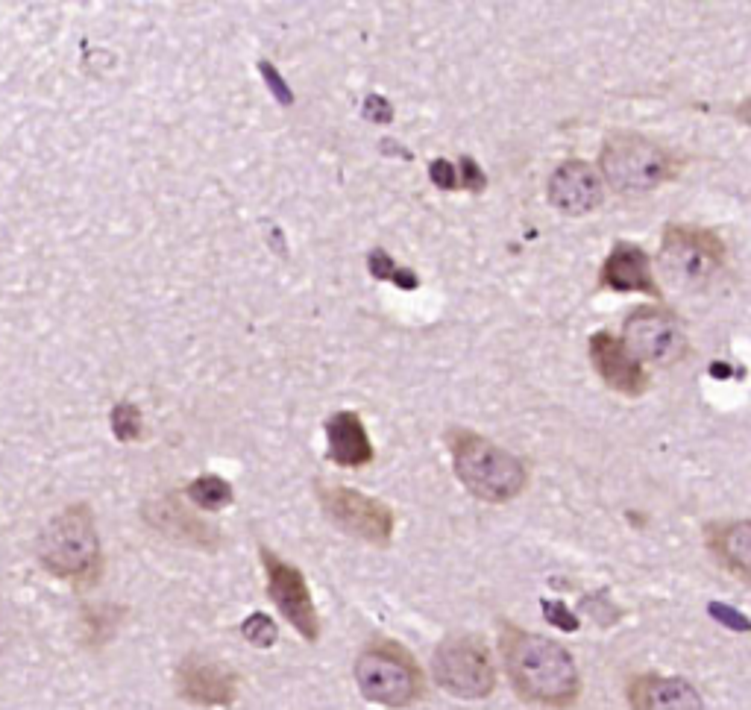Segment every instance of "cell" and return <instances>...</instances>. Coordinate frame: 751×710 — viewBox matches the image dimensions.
Here are the masks:
<instances>
[{
  "mask_svg": "<svg viewBox=\"0 0 751 710\" xmlns=\"http://www.w3.org/2000/svg\"><path fill=\"white\" fill-rule=\"evenodd\" d=\"M188 499L203 508V511H218V508H226L232 502V488L229 482H223L218 476H203V479H194L188 485Z\"/></svg>",
  "mask_w": 751,
  "mask_h": 710,
  "instance_id": "cell-19",
  "label": "cell"
},
{
  "mask_svg": "<svg viewBox=\"0 0 751 710\" xmlns=\"http://www.w3.org/2000/svg\"><path fill=\"white\" fill-rule=\"evenodd\" d=\"M432 672L438 687L455 699H487L496 690V666L473 634H452L435 649Z\"/></svg>",
  "mask_w": 751,
  "mask_h": 710,
  "instance_id": "cell-7",
  "label": "cell"
},
{
  "mask_svg": "<svg viewBox=\"0 0 751 710\" xmlns=\"http://www.w3.org/2000/svg\"><path fill=\"white\" fill-rule=\"evenodd\" d=\"M370 270H373V276H379V279H394L402 288H414V285H417V276L408 273V270H399V267L391 262V256H385L382 250H376V253L370 256Z\"/></svg>",
  "mask_w": 751,
  "mask_h": 710,
  "instance_id": "cell-21",
  "label": "cell"
},
{
  "mask_svg": "<svg viewBox=\"0 0 751 710\" xmlns=\"http://www.w3.org/2000/svg\"><path fill=\"white\" fill-rule=\"evenodd\" d=\"M590 361L602 382L625 397H640L649 388V373L640 358L628 353V347L611 332H596L590 338Z\"/></svg>",
  "mask_w": 751,
  "mask_h": 710,
  "instance_id": "cell-13",
  "label": "cell"
},
{
  "mask_svg": "<svg viewBox=\"0 0 751 710\" xmlns=\"http://www.w3.org/2000/svg\"><path fill=\"white\" fill-rule=\"evenodd\" d=\"M39 561L50 576L74 581V584H91L103 555H100V534L94 526V514L89 505H68L62 514H56L39 534Z\"/></svg>",
  "mask_w": 751,
  "mask_h": 710,
  "instance_id": "cell-3",
  "label": "cell"
},
{
  "mask_svg": "<svg viewBox=\"0 0 751 710\" xmlns=\"http://www.w3.org/2000/svg\"><path fill=\"white\" fill-rule=\"evenodd\" d=\"M320 502L326 517L341 529L370 546H388L394 537V511L353 488H320Z\"/></svg>",
  "mask_w": 751,
  "mask_h": 710,
  "instance_id": "cell-9",
  "label": "cell"
},
{
  "mask_svg": "<svg viewBox=\"0 0 751 710\" xmlns=\"http://www.w3.org/2000/svg\"><path fill=\"white\" fill-rule=\"evenodd\" d=\"M549 203L564 215H587L602 203V177L593 165L570 159L549 179Z\"/></svg>",
  "mask_w": 751,
  "mask_h": 710,
  "instance_id": "cell-16",
  "label": "cell"
},
{
  "mask_svg": "<svg viewBox=\"0 0 751 710\" xmlns=\"http://www.w3.org/2000/svg\"><path fill=\"white\" fill-rule=\"evenodd\" d=\"M710 555L737 578L751 584V520L710 523L705 529Z\"/></svg>",
  "mask_w": 751,
  "mask_h": 710,
  "instance_id": "cell-17",
  "label": "cell"
},
{
  "mask_svg": "<svg viewBox=\"0 0 751 710\" xmlns=\"http://www.w3.org/2000/svg\"><path fill=\"white\" fill-rule=\"evenodd\" d=\"M355 684L367 702L394 710L420 702L426 693L423 669L414 655L394 640H376L358 655Z\"/></svg>",
  "mask_w": 751,
  "mask_h": 710,
  "instance_id": "cell-4",
  "label": "cell"
},
{
  "mask_svg": "<svg viewBox=\"0 0 751 710\" xmlns=\"http://www.w3.org/2000/svg\"><path fill=\"white\" fill-rule=\"evenodd\" d=\"M326 438H329V461L341 467H361L373 461V446L367 438V429L355 411H338L326 423Z\"/></svg>",
  "mask_w": 751,
  "mask_h": 710,
  "instance_id": "cell-18",
  "label": "cell"
},
{
  "mask_svg": "<svg viewBox=\"0 0 751 710\" xmlns=\"http://www.w3.org/2000/svg\"><path fill=\"white\" fill-rule=\"evenodd\" d=\"M112 432L121 438V441H133L141 435V411L130 405V402H121L115 411H112Z\"/></svg>",
  "mask_w": 751,
  "mask_h": 710,
  "instance_id": "cell-20",
  "label": "cell"
},
{
  "mask_svg": "<svg viewBox=\"0 0 751 710\" xmlns=\"http://www.w3.org/2000/svg\"><path fill=\"white\" fill-rule=\"evenodd\" d=\"M499 652L514 693L543 708H573L581 696V675L573 655L543 634L526 631L514 622L499 625Z\"/></svg>",
  "mask_w": 751,
  "mask_h": 710,
  "instance_id": "cell-1",
  "label": "cell"
},
{
  "mask_svg": "<svg viewBox=\"0 0 751 710\" xmlns=\"http://www.w3.org/2000/svg\"><path fill=\"white\" fill-rule=\"evenodd\" d=\"M625 699L631 710H705L702 693L690 681L658 672L634 675L625 687Z\"/></svg>",
  "mask_w": 751,
  "mask_h": 710,
  "instance_id": "cell-15",
  "label": "cell"
},
{
  "mask_svg": "<svg viewBox=\"0 0 751 710\" xmlns=\"http://www.w3.org/2000/svg\"><path fill=\"white\" fill-rule=\"evenodd\" d=\"M461 171H464V179H461V188H467V191H473V194H479L482 188H485V174L479 171V165L473 162V159H461Z\"/></svg>",
  "mask_w": 751,
  "mask_h": 710,
  "instance_id": "cell-24",
  "label": "cell"
},
{
  "mask_svg": "<svg viewBox=\"0 0 751 710\" xmlns=\"http://www.w3.org/2000/svg\"><path fill=\"white\" fill-rule=\"evenodd\" d=\"M622 344L646 364L669 367L687 355V335L678 317L663 306H640L622 326Z\"/></svg>",
  "mask_w": 751,
  "mask_h": 710,
  "instance_id": "cell-8",
  "label": "cell"
},
{
  "mask_svg": "<svg viewBox=\"0 0 751 710\" xmlns=\"http://www.w3.org/2000/svg\"><path fill=\"white\" fill-rule=\"evenodd\" d=\"M177 693L197 708H226L238 696V675L206 655H188L177 666Z\"/></svg>",
  "mask_w": 751,
  "mask_h": 710,
  "instance_id": "cell-11",
  "label": "cell"
},
{
  "mask_svg": "<svg viewBox=\"0 0 751 710\" xmlns=\"http://www.w3.org/2000/svg\"><path fill=\"white\" fill-rule=\"evenodd\" d=\"M737 118L746 124V127H751V97L749 100H743L740 106H737Z\"/></svg>",
  "mask_w": 751,
  "mask_h": 710,
  "instance_id": "cell-28",
  "label": "cell"
},
{
  "mask_svg": "<svg viewBox=\"0 0 751 710\" xmlns=\"http://www.w3.org/2000/svg\"><path fill=\"white\" fill-rule=\"evenodd\" d=\"M364 115L367 118H376V121H391V103H385L382 97H370L367 106H364Z\"/></svg>",
  "mask_w": 751,
  "mask_h": 710,
  "instance_id": "cell-26",
  "label": "cell"
},
{
  "mask_svg": "<svg viewBox=\"0 0 751 710\" xmlns=\"http://www.w3.org/2000/svg\"><path fill=\"white\" fill-rule=\"evenodd\" d=\"M144 520H147V526H153L156 532L165 534L174 543H182V546L209 549V552L221 546L218 526L209 523V520H203L200 514H194L174 493L150 499L144 505Z\"/></svg>",
  "mask_w": 751,
  "mask_h": 710,
  "instance_id": "cell-12",
  "label": "cell"
},
{
  "mask_svg": "<svg viewBox=\"0 0 751 710\" xmlns=\"http://www.w3.org/2000/svg\"><path fill=\"white\" fill-rule=\"evenodd\" d=\"M446 444L461 485L482 502H511L529 485L526 464L470 429H449Z\"/></svg>",
  "mask_w": 751,
  "mask_h": 710,
  "instance_id": "cell-2",
  "label": "cell"
},
{
  "mask_svg": "<svg viewBox=\"0 0 751 710\" xmlns=\"http://www.w3.org/2000/svg\"><path fill=\"white\" fill-rule=\"evenodd\" d=\"M262 564H265L267 593H270L273 605L309 643H314L320 637V620H317V608L311 602L306 576L294 564H288L276 552H270L267 546H262Z\"/></svg>",
  "mask_w": 751,
  "mask_h": 710,
  "instance_id": "cell-10",
  "label": "cell"
},
{
  "mask_svg": "<svg viewBox=\"0 0 751 710\" xmlns=\"http://www.w3.org/2000/svg\"><path fill=\"white\" fill-rule=\"evenodd\" d=\"M599 288H611L617 294H649L661 300V285L655 279L652 259L640 244L619 241L599 270Z\"/></svg>",
  "mask_w": 751,
  "mask_h": 710,
  "instance_id": "cell-14",
  "label": "cell"
},
{
  "mask_svg": "<svg viewBox=\"0 0 751 710\" xmlns=\"http://www.w3.org/2000/svg\"><path fill=\"white\" fill-rule=\"evenodd\" d=\"M432 182H435L438 188H446V191L461 188V179H458V174H455L452 162H446V159L432 162Z\"/></svg>",
  "mask_w": 751,
  "mask_h": 710,
  "instance_id": "cell-23",
  "label": "cell"
},
{
  "mask_svg": "<svg viewBox=\"0 0 751 710\" xmlns=\"http://www.w3.org/2000/svg\"><path fill=\"white\" fill-rule=\"evenodd\" d=\"M543 608H546L549 622H555L558 628H567V631H575V628H578V620H575L573 614H570L561 602H546Z\"/></svg>",
  "mask_w": 751,
  "mask_h": 710,
  "instance_id": "cell-25",
  "label": "cell"
},
{
  "mask_svg": "<svg viewBox=\"0 0 751 710\" xmlns=\"http://www.w3.org/2000/svg\"><path fill=\"white\" fill-rule=\"evenodd\" d=\"M658 265L672 285L699 291L725 265V241L713 229L669 223L663 229Z\"/></svg>",
  "mask_w": 751,
  "mask_h": 710,
  "instance_id": "cell-6",
  "label": "cell"
},
{
  "mask_svg": "<svg viewBox=\"0 0 751 710\" xmlns=\"http://www.w3.org/2000/svg\"><path fill=\"white\" fill-rule=\"evenodd\" d=\"M710 611L719 617V620L725 622V625H734V628H751V622L746 617H740L737 611H731V608H722V605H710Z\"/></svg>",
  "mask_w": 751,
  "mask_h": 710,
  "instance_id": "cell-27",
  "label": "cell"
},
{
  "mask_svg": "<svg viewBox=\"0 0 751 710\" xmlns=\"http://www.w3.org/2000/svg\"><path fill=\"white\" fill-rule=\"evenodd\" d=\"M241 631H244V637H247L253 646H259V649H267V646L276 643V625H273V620H270L267 614H253L250 620L241 625Z\"/></svg>",
  "mask_w": 751,
  "mask_h": 710,
  "instance_id": "cell-22",
  "label": "cell"
},
{
  "mask_svg": "<svg viewBox=\"0 0 751 710\" xmlns=\"http://www.w3.org/2000/svg\"><path fill=\"white\" fill-rule=\"evenodd\" d=\"M599 168L605 182L619 194H643L675 177L678 162L669 150L643 135L614 133L602 144Z\"/></svg>",
  "mask_w": 751,
  "mask_h": 710,
  "instance_id": "cell-5",
  "label": "cell"
}]
</instances>
